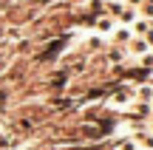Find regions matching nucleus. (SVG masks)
Masks as SVG:
<instances>
[{"mask_svg": "<svg viewBox=\"0 0 153 150\" xmlns=\"http://www.w3.org/2000/svg\"><path fill=\"white\" fill-rule=\"evenodd\" d=\"M128 45H131V54H136V57H142V54H148V51H150V45L145 43V40H131Z\"/></svg>", "mask_w": 153, "mask_h": 150, "instance_id": "nucleus-1", "label": "nucleus"}, {"mask_svg": "<svg viewBox=\"0 0 153 150\" xmlns=\"http://www.w3.org/2000/svg\"><path fill=\"white\" fill-rule=\"evenodd\" d=\"M114 40H116V45H128V43L133 40V34L128 31V28H119V31L114 34Z\"/></svg>", "mask_w": 153, "mask_h": 150, "instance_id": "nucleus-2", "label": "nucleus"}, {"mask_svg": "<svg viewBox=\"0 0 153 150\" xmlns=\"http://www.w3.org/2000/svg\"><path fill=\"white\" fill-rule=\"evenodd\" d=\"M97 28H99V31H111V28H114V17H99Z\"/></svg>", "mask_w": 153, "mask_h": 150, "instance_id": "nucleus-3", "label": "nucleus"}, {"mask_svg": "<svg viewBox=\"0 0 153 150\" xmlns=\"http://www.w3.org/2000/svg\"><path fill=\"white\" fill-rule=\"evenodd\" d=\"M133 31H136V34H148V31H150V26H148L145 20H139V23H133Z\"/></svg>", "mask_w": 153, "mask_h": 150, "instance_id": "nucleus-4", "label": "nucleus"}, {"mask_svg": "<svg viewBox=\"0 0 153 150\" xmlns=\"http://www.w3.org/2000/svg\"><path fill=\"white\" fill-rule=\"evenodd\" d=\"M136 96L148 102V99H153V88H139V91H136Z\"/></svg>", "mask_w": 153, "mask_h": 150, "instance_id": "nucleus-5", "label": "nucleus"}, {"mask_svg": "<svg viewBox=\"0 0 153 150\" xmlns=\"http://www.w3.org/2000/svg\"><path fill=\"white\" fill-rule=\"evenodd\" d=\"M116 150H136V142H119V145H116Z\"/></svg>", "mask_w": 153, "mask_h": 150, "instance_id": "nucleus-6", "label": "nucleus"}, {"mask_svg": "<svg viewBox=\"0 0 153 150\" xmlns=\"http://www.w3.org/2000/svg\"><path fill=\"white\" fill-rule=\"evenodd\" d=\"M142 65L153 68V54H150V51H148V54H142Z\"/></svg>", "mask_w": 153, "mask_h": 150, "instance_id": "nucleus-7", "label": "nucleus"}, {"mask_svg": "<svg viewBox=\"0 0 153 150\" xmlns=\"http://www.w3.org/2000/svg\"><path fill=\"white\" fill-rule=\"evenodd\" d=\"M145 43H148V45H150V48H153V28H150V31H148V34H145Z\"/></svg>", "mask_w": 153, "mask_h": 150, "instance_id": "nucleus-8", "label": "nucleus"}, {"mask_svg": "<svg viewBox=\"0 0 153 150\" xmlns=\"http://www.w3.org/2000/svg\"><path fill=\"white\" fill-rule=\"evenodd\" d=\"M128 6H131V9H139V6H142V0H125Z\"/></svg>", "mask_w": 153, "mask_h": 150, "instance_id": "nucleus-9", "label": "nucleus"}, {"mask_svg": "<svg viewBox=\"0 0 153 150\" xmlns=\"http://www.w3.org/2000/svg\"><path fill=\"white\" fill-rule=\"evenodd\" d=\"M139 139H142V142H145L148 147H153V136H139Z\"/></svg>", "mask_w": 153, "mask_h": 150, "instance_id": "nucleus-10", "label": "nucleus"}, {"mask_svg": "<svg viewBox=\"0 0 153 150\" xmlns=\"http://www.w3.org/2000/svg\"><path fill=\"white\" fill-rule=\"evenodd\" d=\"M150 108H153V99H150Z\"/></svg>", "mask_w": 153, "mask_h": 150, "instance_id": "nucleus-11", "label": "nucleus"}]
</instances>
